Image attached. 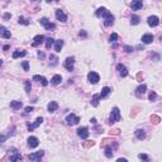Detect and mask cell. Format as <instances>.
I'll return each instance as SVG.
<instances>
[{
	"label": "cell",
	"instance_id": "5b68a950",
	"mask_svg": "<svg viewBox=\"0 0 162 162\" xmlns=\"http://www.w3.org/2000/svg\"><path fill=\"white\" fill-rule=\"evenodd\" d=\"M39 23H41V26H43L47 31H51V29H55V28H56V26H55L53 23H51L47 18H41V19H39Z\"/></svg>",
	"mask_w": 162,
	"mask_h": 162
},
{
	"label": "cell",
	"instance_id": "7c38bea8",
	"mask_svg": "<svg viewBox=\"0 0 162 162\" xmlns=\"http://www.w3.org/2000/svg\"><path fill=\"white\" fill-rule=\"evenodd\" d=\"M143 6V0H132L130 3V9L132 10H139Z\"/></svg>",
	"mask_w": 162,
	"mask_h": 162
},
{
	"label": "cell",
	"instance_id": "4316f807",
	"mask_svg": "<svg viewBox=\"0 0 162 162\" xmlns=\"http://www.w3.org/2000/svg\"><path fill=\"white\" fill-rule=\"evenodd\" d=\"M106 11V8H104V6H101V8H97V10L95 11V15H96L97 18H100V17H103L104 15V13Z\"/></svg>",
	"mask_w": 162,
	"mask_h": 162
},
{
	"label": "cell",
	"instance_id": "f5cc1de1",
	"mask_svg": "<svg viewBox=\"0 0 162 162\" xmlns=\"http://www.w3.org/2000/svg\"><path fill=\"white\" fill-rule=\"evenodd\" d=\"M3 66V60H0V67Z\"/></svg>",
	"mask_w": 162,
	"mask_h": 162
},
{
	"label": "cell",
	"instance_id": "484cf974",
	"mask_svg": "<svg viewBox=\"0 0 162 162\" xmlns=\"http://www.w3.org/2000/svg\"><path fill=\"white\" fill-rule=\"evenodd\" d=\"M10 161L11 162H15V161H22V156L19 153H17V151L14 152V155L10 156Z\"/></svg>",
	"mask_w": 162,
	"mask_h": 162
},
{
	"label": "cell",
	"instance_id": "9a60e30c",
	"mask_svg": "<svg viewBox=\"0 0 162 162\" xmlns=\"http://www.w3.org/2000/svg\"><path fill=\"white\" fill-rule=\"evenodd\" d=\"M43 41H44V35H42V34H38V35H35V37L33 38L32 46H33V47H38L41 43H43Z\"/></svg>",
	"mask_w": 162,
	"mask_h": 162
},
{
	"label": "cell",
	"instance_id": "d590c367",
	"mask_svg": "<svg viewBox=\"0 0 162 162\" xmlns=\"http://www.w3.org/2000/svg\"><path fill=\"white\" fill-rule=\"evenodd\" d=\"M95 143H94V141H86V143H84V147L85 148H90V147H93Z\"/></svg>",
	"mask_w": 162,
	"mask_h": 162
},
{
	"label": "cell",
	"instance_id": "d6a6232c",
	"mask_svg": "<svg viewBox=\"0 0 162 162\" xmlns=\"http://www.w3.org/2000/svg\"><path fill=\"white\" fill-rule=\"evenodd\" d=\"M117 39H118V34L117 33H111L110 37H109V42L110 43H114V42H117Z\"/></svg>",
	"mask_w": 162,
	"mask_h": 162
},
{
	"label": "cell",
	"instance_id": "277c9868",
	"mask_svg": "<svg viewBox=\"0 0 162 162\" xmlns=\"http://www.w3.org/2000/svg\"><path fill=\"white\" fill-rule=\"evenodd\" d=\"M66 122H67L68 126H76V124H79V122H80V117H77V115H75L73 113H71V114H68V115L66 117Z\"/></svg>",
	"mask_w": 162,
	"mask_h": 162
},
{
	"label": "cell",
	"instance_id": "8fae6325",
	"mask_svg": "<svg viewBox=\"0 0 162 162\" xmlns=\"http://www.w3.org/2000/svg\"><path fill=\"white\" fill-rule=\"evenodd\" d=\"M27 142H28V147H29V148H35V147H38V144H39V139H38L37 137H34V135H31V137L27 139Z\"/></svg>",
	"mask_w": 162,
	"mask_h": 162
},
{
	"label": "cell",
	"instance_id": "816d5d0a",
	"mask_svg": "<svg viewBox=\"0 0 162 162\" xmlns=\"http://www.w3.org/2000/svg\"><path fill=\"white\" fill-rule=\"evenodd\" d=\"M47 3H51V1H60V0H46Z\"/></svg>",
	"mask_w": 162,
	"mask_h": 162
},
{
	"label": "cell",
	"instance_id": "ee69618b",
	"mask_svg": "<svg viewBox=\"0 0 162 162\" xmlns=\"http://www.w3.org/2000/svg\"><path fill=\"white\" fill-rule=\"evenodd\" d=\"M10 18H11V14H10V13H5V14H4V19H5V20H8V19H10Z\"/></svg>",
	"mask_w": 162,
	"mask_h": 162
},
{
	"label": "cell",
	"instance_id": "f1b7e54d",
	"mask_svg": "<svg viewBox=\"0 0 162 162\" xmlns=\"http://www.w3.org/2000/svg\"><path fill=\"white\" fill-rule=\"evenodd\" d=\"M139 20H141V18H139L138 15H132V18H130V24L137 26V24H139Z\"/></svg>",
	"mask_w": 162,
	"mask_h": 162
},
{
	"label": "cell",
	"instance_id": "2e32d148",
	"mask_svg": "<svg viewBox=\"0 0 162 162\" xmlns=\"http://www.w3.org/2000/svg\"><path fill=\"white\" fill-rule=\"evenodd\" d=\"M42 122H43V118H42V117H38V118L34 120V123H33V124H28V129L32 132V130L35 129L37 127H39V126L42 124Z\"/></svg>",
	"mask_w": 162,
	"mask_h": 162
},
{
	"label": "cell",
	"instance_id": "681fc988",
	"mask_svg": "<svg viewBox=\"0 0 162 162\" xmlns=\"http://www.w3.org/2000/svg\"><path fill=\"white\" fill-rule=\"evenodd\" d=\"M90 122H91V123H93V124H96V119H95V118H93V119H91V120H90Z\"/></svg>",
	"mask_w": 162,
	"mask_h": 162
},
{
	"label": "cell",
	"instance_id": "74e56055",
	"mask_svg": "<svg viewBox=\"0 0 162 162\" xmlns=\"http://www.w3.org/2000/svg\"><path fill=\"white\" fill-rule=\"evenodd\" d=\"M22 67L24 68V71H29V62L28 61H23L22 62Z\"/></svg>",
	"mask_w": 162,
	"mask_h": 162
},
{
	"label": "cell",
	"instance_id": "e575fe53",
	"mask_svg": "<svg viewBox=\"0 0 162 162\" xmlns=\"http://www.w3.org/2000/svg\"><path fill=\"white\" fill-rule=\"evenodd\" d=\"M152 122H153L155 124H158V123L161 122V118H160L158 115H152Z\"/></svg>",
	"mask_w": 162,
	"mask_h": 162
},
{
	"label": "cell",
	"instance_id": "d4e9b609",
	"mask_svg": "<svg viewBox=\"0 0 162 162\" xmlns=\"http://www.w3.org/2000/svg\"><path fill=\"white\" fill-rule=\"evenodd\" d=\"M113 153H114V151H113V148H111V147H105V152H104L105 157L111 158V157H113Z\"/></svg>",
	"mask_w": 162,
	"mask_h": 162
},
{
	"label": "cell",
	"instance_id": "6da1fadb",
	"mask_svg": "<svg viewBox=\"0 0 162 162\" xmlns=\"http://www.w3.org/2000/svg\"><path fill=\"white\" fill-rule=\"evenodd\" d=\"M120 120V110H119V108H113L111 109V111H110V117H109V124L111 126V124H115L117 122H119Z\"/></svg>",
	"mask_w": 162,
	"mask_h": 162
},
{
	"label": "cell",
	"instance_id": "5bb4252c",
	"mask_svg": "<svg viewBox=\"0 0 162 162\" xmlns=\"http://www.w3.org/2000/svg\"><path fill=\"white\" fill-rule=\"evenodd\" d=\"M153 39H155V37H153V34H151V33H146V34L142 35V42H143L144 44H149V43H152Z\"/></svg>",
	"mask_w": 162,
	"mask_h": 162
},
{
	"label": "cell",
	"instance_id": "f35d334b",
	"mask_svg": "<svg viewBox=\"0 0 162 162\" xmlns=\"http://www.w3.org/2000/svg\"><path fill=\"white\" fill-rule=\"evenodd\" d=\"M148 99H149V101H155V100L157 99V94H156L155 91H152V93L149 94V96H148Z\"/></svg>",
	"mask_w": 162,
	"mask_h": 162
},
{
	"label": "cell",
	"instance_id": "4fadbf2b",
	"mask_svg": "<svg viewBox=\"0 0 162 162\" xmlns=\"http://www.w3.org/2000/svg\"><path fill=\"white\" fill-rule=\"evenodd\" d=\"M117 70H118V72H119V75H120L122 77H127V76H128V70H127V67L124 65L118 64V65H117Z\"/></svg>",
	"mask_w": 162,
	"mask_h": 162
},
{
	"label": "cell",
	"instance_id": "ac0fdd59",
	"mask_svg": "<svg viewBox=\"0 0 162 162\" xmlns=\"http://www.w3.org/2000/svg\"><path fill=\"white\" fill-rule=\"evenodd\" d=\"M0 35L3 37V38H5V39H10V37H11V33L10 31H8L5 27H0Z\"/></svg>",
	"mask_w": 162,
	"mask_h": 162
},
{
	"label": "cell",
	"instance_id": "bcb514c9",
	"mask_svg": "<svg viewBox=\"0 0 162 162\" xmlns=\"http://www.w3.org/2000/svg\"><path fill=\"white\" fill-rule=\"evenodd\" d=\"M49 60H53V65H57V58H56L55 56H51Z\"/></svg>",
	"mask_w": 162,
	"mask_h": 162
},
{
	"label": "cell",
	"instance_id": "cb8c5ba5",
	"mask_svg": "<svg viewBox=\"0 0 162 162\" xmlns=\"http://www.w3.org/2000/svg\"><path fill=\"white\" fill-rule=\"evenodd\" d=\"M61 81H62V76H61V75H55V76L51 79L52 85H60Z\"/></svg>",
	"mask_w": 162,
	"mask_h": 162
},
{
	"label": "cell",
	"instance_id": "f546056e",
	"mask_svg": "<svg viewBox=\"0 0 162 162\" xmlns=\"http://www.w3.org/2000/svg\"><path fill=\"white\" fill-rule=\"evenodd\" d=\"M53 43H55V39H53V38H51V37L47 38V39H46V48L49 49V48L53 46Z\"/></svg>",
	"mask_w": 162,
	"mask_h": 162
},
{
	"label": "cell",
	"instance_id": "1f68e13d",
	"mask_svg": "<svg viewBox=\"0 0 162 162\" xmlns=\"http://www.w3.org/2000/svg\"><path fill=\"white\" fill-rule=\"evenodd\" d=\"M18 22H19V24H24V26H29V20H27V19H26L24 17H19Z\"/></svg>",
	"mask_w": 162,
	"mask_h": 162
},
{
	"label": "cell",
	"instance_id": "44dd1931",
	"mask_svg": "<svg viewBox=\"0 0 162 162\" xmlns=\"http://www.w3.org/2000/svg\"><path fill=\"white\" fill-rule=\"evenodd\" d=\"M22 106H23V103H22V101H18V100H13V101H10V108L14 109V110L20 109Z\"/></svg>",
	"mask_w": 162,
	"mask_h": 162
},
{
	"label": "cell",
	"instance_id": "30bf717a",
	"mask_svg": "<svg viewBox=\"0 0 162 162\" xmlns=\"http://www.w3.org/2000/svg\"><path fill=\"white\" fill-rule=\"evenodd\" d=\"M56 18H57V20H60V22H62V23H65L67 22V15H66V13L64 10H61V9H56Z\"/></svg>",
	"mask_w": 162,
	"mask_h": 162
},
{
	"label": "cell",
	"instance_id": "f6af8a7d",
	"mask_svg": "<svg viewBox=\"0 0 162 162\" xmlns=\"http://www.w3.org/2000/svg\"><path fill=\"white\" fill-rule=\"evenodd\" d=\"M33 81H41V76L39 75H34L33 76Z\"/></svg>",
	"mask_w": 162,
	"mask_h": 162
},
{
	"label": "cell",
	"instance_id": "ab89813d",
	"mask_svg": "<svg viewBox=\"0 0 162 162\" xmlns=\"http://www.w3.org/2000/svg\"><path fill=\"white\" fill-rule=\"evenodd\" d=\"M138 158H139V160L148 161V156H147V155H143V153H139V155H138Z\"/></svg>",
	"mask_w": 162,
	"mask_h": 162
},
{
	"label": "cell",
	"instance_id": "4dcf8cb0",
	"mask_svg": "<svg viewBox=\"0 0 162 162\" xmlns=\"http://www.w3.org/2000/svg\"><path fill=\"white\" fill-rule=\"evenodd\" d=\"M27 55V52H20V51H14L13 52V58H18V57H23V56H26Z\"/></svg>",
	"mask_w": 162,
	"mask_h": 162
},
{
	"label": "cell",
	"instance_id": "ba28073f",
	"mask_svg": "<svg viewBox=\"0 0 162 162\" xmlns=\"http://www.w3.org/2000/svg\"><path fill=\"white\" fill-rule=\"evenodd\" d=\"M77 135L81 138V139H88L89 137V128L88 127H81L77 129Z\"/></svg>",
	"mask_w": 162,
	"mask_h": 162
},
{
	"label": "cell",
	"instance_id": "7402d4cb",
	"mask_svg": "<svg viewBox=\"0 0 162 162\" xmlns=\"http://www.w3.org/2000/svg\"><path fill=\"white\" fill-rule=\"evenodd\" d=\"M62 47H64V41H62V39L55 41V51H56V52H61Z\"/></svg>",
	"mask_w": 162,
	"mask_h": 162
},
{
	"label": "cell",
	"instance_id": "7dc6e473",
	"mask_svg": "<svg viewBox=\"0 0 162 162\" xmlns=\"http://www.w3.org/2000/svg\"><path fill=\"white\" fill-rule=\"evenodd\" d=\"M79 35H80V37H86V35H88V33L85 32V31H81V32L79 33Z\"/></svg>",
	"mask_w": 162,
	"mask_h": 162
},
{
	"label": "cell",
	"instance_id": "b9f144b4",
	"mask_svg": "<svg viewBox=\"0 0 162 162\" xmlns=\"http://www.w3.org/2000/svg\"><path fill=\"white\" fill-rule=\"evenodd\" d=\"M6 138H8V135H4V134H0V143H4V142L6 141Z\"/></svg>",
	"mask_w": 162,
	"mask_h": 162
},
{
	"label": "cell",
	"instance_id": "60d3db41",
	"mask_svg": "<svg viewBox=\"0 0 162 162\" xmlns=\"http://www.w3.org/2000/svg\"><path fill=\"white\" fill-rule=\"evenodd\" d=\"M41 82H42V85H43V86H47V85H48L47 79H46V77H43V76H41Z\"/></svg>",
	"mask_w": 162,
	"mask_h": 162
},
{
	"label": "cell",
	"instance_id": "e0dca14e",
	"mask_svg": "<svg viewBox=\"0 0 162 162\" xmlns=\"http://www.w3.org/2000/svg\"><path fill=\"white\" fill-rule=\"evenodd\" d=\"M146 90H147V85L142 84V85H139V86L135 89V95H137L138 97H141L144 93H146Z\"/></svg>",
	"mask_w": 162,
	"mask_h": 162
},
{
	"label": "cell",
	"instance_id": "c3c4849f",
	"mask_svg": "<svg viewBox=\"0 0 162 162\" xmlns=\"http://www.w3.org/2000/svg\"><path fill=\"white\" fill-rule=\"evenodd\" d=\"M38 57L39 58H44V53L43 52H38Z\"/></svg>",
	"mask_w": 162,
	"mask_h": 162
},
{
	"label": "cell",
	"instance_id": "83f0119b",
	"mask_svg": "<svg viewBox=\"0 0 162 162\" xmlns=\"http://www.w3.org/2000/svg\"><path fill=\"white\" fill-rule=\"evenodd\" d=\"M99 100H100V95H99V94H95V95L93 96V99H91V105H93V106H97V105H99Z\"/></svg>",
	"mask_w": 162,
	"mask_h": 162
},
{
	"label": "cell",
	"instance_id": "ffe728a7",
	"mask_svg": "<svg viewBox=\"0 0 162 162\" xmlns=\"http://www.w3.org/2000/svg\"><path fill=\"white\" fill-rule=\"evenodd\" d=\"M111 93V89L110 88H108V86H104L103 89H101V93L99 94L100 95V99H104V97H106L109 94Z\"/></svg>",
	"mask_w": 162,
	"mask_h": 162
},
{
	"label": "cell",
	"instance_id": "7a4b0ae2",
	"mask_svg": "<svg viewBox=\"0 0 162 162\" xmlns=\"http://www.w3.org/2000/svg\"><path fill=\"white\" fill-rule=\"evenodd\" d=\"M103 18H104V26H105V27H110V26L114 24V15H113L110 11L106 10V11L104 13Z\"/></svg>",
	"mask_w": 162,
	"mask_h": 162
},
{
	"label": "cell",
	"instance_id": "836d02e7",
	"mask_svg": "<svg viewBox=\"0 0 162 162\" xmlns=\"http://www.w3.org/2000/svg\"><path fill=\"white\" fill-rule=\"evenodd\" d=\"M24 86H26V91H27V93H29V91H31V89H32L31 81H26V82H24Z\"/></svg>",
	"mask_w": 162,
	"mask_h": 162
},
{
	"label": "cell",
	"instance_id": "603a6c76",
	"mask_svg": "<svg viewBox=\"0 0 162 162\" xmlns=\"http://www.w3.org/2000/svg\"><path fill=\"white\" fill-rule=\"evenodd\" d=\"M134 134H135L137 139H139V141H143V139L146 138V133H144L143 129H137L134 132Z\"/></svg>",
	"mask_w": 162,
	"mask_h": 162
},
{
	"label": "cell",
	"instance_id": "8d00e7d4",
	"mask_svg": "<svg viewBox=\"0 0 162 162\" xmlns=\"http://www.w3.org/2000/svg\"><path fill=\"white\" fill-rule=\"evenodd\" d=\"M123 48H124V51H126L127 53H130V52H133V51H134V48H133L132 46H128V44H126Z\"/></svg>",
	"mask_w": 162,
	"mask_h": 162
},
{
	"label": "cell",
	"instance_id": "3957f363",
	"mask_svg": "<svg viewBox=\"0 0 162 162\" xmlns=\"http://www.w3.org/2000/svg\"><path fill=\"white\" fill-rule=\"evenodd\" d=\"M88 80H89L90 84L95 85V84H97V82L100 81V75H99L97 72H95V71H90V72L88 73Z\"/></svg>",
	"mask_w": 162,
	"mask_h": 162
},
{
	"label": "cell",
	"instance_id": "52a82bcc",
	"mask_svg": "<svg viewBox=\"0 0 162 162\" xmlns=\"http://www.w3.org/2000/svg\"><path fill=\"white\" fill-rule=\"evenodd\" d=\"M64 66L67 71H72L73 70V66H75V58L73 57H67L64 62Z\"/></svg>",
	"mask_w": 162,
	"mask_h": 162
},
{
	"label": "cell",
	"instance_id": "d6986e66",
	"mask_svg": "<svg viewBox=\"0 0 162 162\" xmlns=\"http://www.w3.org/2000/svg\"><path fill=\"white\" fill-rule=\"evenodd\" d=\"M57 109H58V104H57V101H51V103L47 105V110H48L49 113H55Z\"/></svg>",
	"mask_w": 162,
	"mask_h": 162
},
{
	"label": "cell",
	"instance_id": "9c48e42d",
	"mask_svg": "<svg viewBox=\"0 0 162 162\" xmlns=\"http://www.w3.org/2000/svg\"><path fill=\"white\" fill-rule=\"evenodd\" d=\"M147 23H148L149 27L155 28V27H157V26L160 24V19H158V17H156V15H151V17H148Z\"/></svg>",
	"mask_w": 162,
	"mask_h": 162
},
{
	"label": "cell",
	"instance_id": "f907efd6",
	"mask_svg": "<svg viewBox=\"0 0 162 162\" xmlns=\"http://www.w3.org/2000/svg\"><path fill=\"white\" fill-rule=\"evenodd\" d=\"M122 161H127V158H118V162H122Z\"/></svg>",
	"mask_w": 162,
	"mask_h": 162
},
{
	"label": "cell",
	"instance_id": "7bdbcfd3",
	"mask_svg": "<svg viewBox=\"0 0 162 162\" xmlns=\"http://www.w3.org/2000/svg\"><path fill=\"white\" fill-rule=\"evenodd\" d=\"M33 110H34L33 106H27V108H26V113H32Z\"/></svg>",
	"mask_w": 162,
	"mask_h": 162
},
{
	"label": "cell",
	"instance_id": "8992f818",
	"mask_svg": "<svg viewBox=\"0 0 162 162\" xmlns=\"http://www.w3.org/2000/svg\"><path fill=\"white\" fill-rule=\"evenodd\" d=\"M44 156V151H38V152H34V153H31L28 156V158L33 162H38L41 161V158Z\"/></svg>",
	"mask_w": 162,
	"mask_h": 162
}]
</instances>
